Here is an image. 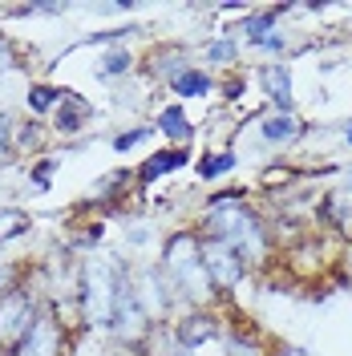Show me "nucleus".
Segmentation results:
<instances>
[{
    "label": "nucleus",
    "instance_id": "nucleus-1",
    "mask_svg": "<svg viewBox=\"0 0 352 356\" xmlns=\"http://www.w3.org/2000/svg\"><path fill=\"white\" fill-rule=\"evenodd\" d=\"M195 235L202 243H223L239 255L251 271H267L280 259V247L271 235V219L264 207L251 202H235V207H215V211H198L195 215Z\"/></svg>",
    "mask_w": 352,
    "mask_h": 356
},
{
    "label": "nucleus",
    "instance_id": "nucleus-2",
    "mask_svg": "<svg viewBox=\"0 0 352 356\" xmlns=\"http://www.w3.org/2000/svg\"><path fill=\"white\" fill-rule=\"evenodd\" d=\"M158 264L170 275L182 308H219V304H227L219 291H215V284H211V271H207L202 243H198L195 227L166 231L162 235V247H158Z\"/></svg>",
    "mask_w": 352,
    "mask_h": 356
},
{
    "label": "nucleus",
    "instance_id": "nucleus-3",
    "mask_svg": "<svg viewBox=\"0 0 352 356\" xmlns=\"http://www.w3.org/2000/svg\"><path fill=\"white\" fill-rule=\"evenodd\" d=\"M308 130H312V122L300 110L284 113V110H267V106H259V110H251L247 118H243L235 142H239V138H251V146H259V154H267V162H271V158L296 154V150L304 146Z\"/></svg>",
    "mask_w": 352,
    "mask_h": 356
},
{
    "label": "nucleus",
    "instance_id": "nucleus-4",
    "mask_svg": "<svg viewBox=\"0 0 352 356\" xmlns=\"http://www.w3.org/2000/svg\"><path fill=\"white\" fill-rule=\"evenodd\" d=\"M41 316H45V296L33 284V264H29V275H24L21 288L0 296V356L17 353L24 344V336L37 328Z\"/></svg>",
    "mask_w": 352,
    "mask_h": 356
},
{
    "label": "nucleus",
    "instance_id": "nucleus-5",
    "mask_svg": "<svg viewBox=\"0 0 352 356\" xmlns=\"http://www.w3.org/2000/svg\"><path fill=\"white\" fill-rule=\"evenodd\" d=\"M138 202H146V195L134 182V166H113V170L93 178V186H89V195L81 207L86 211H97L102 219H118V215L130 219Z\"/></svg>",
    "mask_w": 352,
    "mask_h": 356
},
{
    "label": "nucleus",
    "instance_id": "nucleus-6",
    "mask_svg": "<svg viewBox=\"0 0 352 356\" xmlns=\"http://www.w3.org/2000/svg\"><path fill=\"white\" fill-rule=\"evenodd\" d=\"M134 291H138L142 308H146V316L154 324H170L182 312V304L175 296V284H170V275L162 271L158 259H134Z\"/></svg>",
    "mask_w": 352,
    "mask_h": 356
},
{
    "label": "nucleus",
    "instance_id": "nucleus-7",
    "mask_svg": "<svg viewBox=\"0 0 352 356\" xmlns=\"http://www.w3.org/2000/svg\"><path fill=\"white\" fill-rule=\"evenodd\" d=\"M166 328H170L175 348H186V353L219 348L223 328H227V312H223V304L219 308H182Z\"/></svg>",
    "mask_w": 352,
    "mask_h": 356
},
{
    "label": "nucleus",
    "instance_id": "nucleus-8",
    "mask_svg": "<svg viewBox=\"0 0 352 356\" xmlns=\"http://www.w3.org/2000/svg\"><path fill=\"white\" fill-rule=\"evenodd\" d=\"M93 122H97V106H93V97H89L86 89L69 86L65 102H61V106L53 110V118H49V134H53V142L73 146V142H81L89 130H97Z\"/></svg>",
    "mask_w": 352,
    "mask_h": 356
},
{
    "label": "nucleus",
    "instance_id": "nucleus-9",
    "mask_svg": "<svg viewBox=\"0 0 352 356\" xmlns=\"http://www.w3.org/2000/svg\"><path fill=\"white\" fill-rule=\"evenodd\" d=\"M195 158H198V146H154L146 158L134 162V182L142 195H150L158 182L182 175V170H195Z\"/></svg>",
    "mask_w": 352,
    "mask_h": 356
},
{
    "label": "nucleus",
    "instance_id": "nucleus-10",
    "mask_svg": "<svg viewBox=\"0 0 352 356\" xmlns=\"http://www.w3.org/2000/svg\"><path fill=\"white\" fill-rule=\"evenodd\" d=\"M191 65H198V57L186 41H150L142 49V77L154 89H166L178 73H186Z\"/></svg>",
    "mask_w": 352,
    "mask_h": 356
},
{
    "label": "nucleus",
    "instance_id": "nucleus-11",
    "mask_svg": "<svg viewBox=\"0 0 352 356\" xmlns=\"http://www.w3.org/2000/svg\"><path fill=\"white\" fill-rule=\"evenodd\" d=\"M219 356H287L280 340L247 320L239 312H227V328H223V340H219Z\"/></svg>",
    "mask_w": 352,
    "mask_h": 356
},
{
    "label": "nucleus",
    "instance_id": "nucleus-12",
    "mask_svg": "<svg viewBox=\"0 0 352 356\" xmlns=\"http://www.w3.org/2000/svg\"><path fill=\"white\" fill-rule=\"evenodd\" d=\"M251 86L259 89V97H264L267 110H284V113L300 110L291 61H259V65L251 69Z\"/></svg>",
    "mask_w": 352,
    "mask_h": 356
},
{
    "label": "nucleus",
    "instance_id": "nucleus-13",
    "mask_svg": "<svg viewBox=\"0 0 352 356\" xmlns=\"http://www.w3.org/2000/svg\"><path fill=\"white\" fill-rule=\"evenodd\" d=\"M150 122H154L162 146H198V138H202V126L191 118V106H182V102H175V97L154 102Z\"/></svg>",
    "mask_w": 352,
    "mask_h": 356
},
{
    "label": "nucleus",
    "instance_id": "nucleus-14",
    "mask_svg": "<svg viewBox=\"0 0 352 356\" xmlns=\"http://www.w3.org/2000/svg\"><path fill=\"white\" fill-rule=\"evenodd\" d=\"M134 77H142V49H138V44H118V49H102V53H93L89 81L122 89V86H130Z\"/></svg>",
    "mask_w": 352,
    "mask_h": 356
},
{
    "label": "nucleus",
    "instance_id": "nucleus-15",
    "mask_svg": "<svg viewBox=\"0 0 352 356\" xmlns=\"http://www.w3.org/2000/svg\"><path fill=\"white\" fill-rule=\"evenodd\" d=\"M195 57H198V65L211 69L215 77L235 73V69H247V65H243L247 49H243V37L235 33V29H219V33H211V37L195 49Z\"/></svg>",
    "mask_w": 352,
    "mask_h": 356
},
{
    "label": "nucleus",
    "instance_id": "nucleus-16",
    "mask_svg": "<svg viewBox=\"0 0 352 356\" xmlns=\"http://www.w3.org/2000/svg\"><path fill=\"white\" fill-rule=\"evenodd\" d=\"M239 166H243L239 146H202L195 158V182L198 186L227 182L231 175H239Z\"/></svg>",
    "mask_w": 352,
    "mask_h": 356
},
{
    "label": "nucleus",
    "instance_id": "nucleus-17",
    "mask_svg": "<svg viewBox=\"0 0 352 356\" xmlns=\"http://www.w3.org/2000/svg\"><path fill=\"white\" fill-rule=\"evenodd\" d=\"M65 93H69V86L65 81H53V77H29V86H24V93H21V110H24V118H37V122H49L53 118V110L65 102Z\"/></svg>",
    "mask_w": 352,
    "mask_h": 356
},
{
    "label": "nucleus",
    "instance_id": "nucleus-18",
    "mask_svg": "<svg viewBox=\"0 0 352 356\" xmlns=\"http://www.w3.org/2000/svg\"><path fill=\"white\" fill-rule=\"evenodd\" d=\"M162 93H166V97H175V102H182V106L211 102V97H219V77H215L211 69H202V65H191L186 73H178Z\"/></svg>",
    "mask_w": 352,
    "mask_h": 356
},
{
    "label": "nucleus",
    "instance_id": "nucleus-19",
    "mask_svg": "<svg viewBox=\"0 0 352 356\" xmlns=\"http://www.w3.org/2000/svg\"><path fill=\"white\" fill-rule=\"evenodd\" d=\"M53 150V134H49V122H37V118H24L17 122V138H13V154L24 158V162H33V158H41Z\"/></svg>",
    "mask_w": 352,
    "mask_h": 356
},
{
    "label": "nucleus",
    "instance_id": "nucleus-20",
    "mask_svg": "<svg viewBox=\"0 0 352 356\" xmlns=\"http://www.w3.org/2000/svg\"><path fill=\"white\" fill-rule=\"evenodd\" d=\"M154 247H162V235H158L154 219H146V215H130V219L122 222V251L150 259L146 251H154Z\"/></svg>",
    "mask_w": 352,
    "mask_h": 356
},
{
    "label": "nucleus",
    "instance_id": "nucleus-21",
    "mask_svg": "<svg viewBox=\"0 0 352 356\" xmlns=\"http://www.w3.org/2000/svg\"><path fill=\"white\" fill-rule=\"evenodd\" d=\"M150 142H158V130L154 122L146 118V122H130V126H118V130L110 134V150L118 158H130L138 154L142 146H150Z\"/></svg>",
    "mask_w": 352,
    "mask_h": 356
},
{
    "label": "nucleus",
    "instance_id": "nucleus-22",
    "mask_svg": "<svg viewBox=\"0 0 352 356\" xmlns=\"http://www.w3.org/2000/svg\"><path fill=\"white\" fill-rule=\"evenodd\" d=\"M33 227H37V219L24 211V207H17V202H0V251L8 243H21L24 235H33Z\"/></svg>",
    "mask_w": 352,
    "mask_h": 356
},
{
    "label": "nucleus",
    "instance_id": "nucleus-23",
    "mask_svg": "<svg viewBox=\"0 0 352 356\" xmlns=\"http://www.w3.org/2000/svg\"><path fill=\"white\" fill-rule=\"evenodd\" d=\"M61 175V154H41V158H33L29 166H24V186L33 191V195H49L53 191V178Z\"/></svg>",
    "mask_w": 352,
    "mask_h": 356
},
{
    "label": "nucleus",
    "instance_id": "nucleus-24",
    "mask_svg": "<svg viewBox=\"0 0 352 356\" xmlns=\"http://www.w3.org/2000/svg\"><path fill=\"white\" fill-rule=\"evenodd\" d=\"M247 89H255L251 86V69H235V73H223L219 77V97H223V110H239L243 106V97H247Z\"/></svg>",
    "mask_w": 352,
    "mask_h": 356
},
{
    "label": "nucleus",
    "instance_id": "nucleus-25",
    "mask_svg": "<svg viewBox=\"0 0 352 356\" xmlns=\"http://www.w3.org/2000/svg\"><path fill=\"white\" fill-rule=\"evenodd\" d=\"M255 186H223V191H207L202 202H198V211H215V207H235V202H251Z\"/></svg>",
    "mask_w": 352,
    "mask_h": 356
},
{
    "label": "nucleus",
    "instance_id": "nucleus-26",
    "mask_svg": "<svg viewBox=\"0 0 352 356\" xmlns=\"http://www.w3.org/2000/svg\"><path fill=\"white\" fill-rule=\"evenodd\" d=\"M24 275H29V264L24 259H13V255H0V296H8L13 288H21Z\"/></svg>",
    "mask_w": 352,
    "mask_h": 356
},
{
    "label": "nucleus",
    "instance_id": "nucleus-27",
    "mask_svg": "<svg viewBox=\"0 0 352 356\" xmlns=\"http://www.w3.org/2000/svg\"><path fill=\"white\" fill-rule=\"evenodd\" d=\"M17 122H21V113H13V110H4L0 106V166L4 162H13V138H17Z\"/></svg>",
    "mask_w": 352,
    "mask_h": 356
},
{
    "label": "nucleus",
    "instance_id": "nucleus-28",
    "mask_svg": "<svg viewBox=\"0 0 352 356\" xmlns=\"http://www.w3.org/2000/svg\"><path fill=\"white\" fill-rule=\"evenodd\" d=\"M336 146H340L344 154H352V118L336 122Z\"/></svg>",
    "mask_w": 352,
    "mask_h": 356
},
{
    "label": "nucleus",
    "instance_id": "nucleus-29",
    "mask_svg": "<svg viewBox=\"0 0 352 356\" xmlns=\"http://www.w3.org/2000/svg\"><path fill=\"white\" fill-rule=\"evenodd\" d=\"M170 356H202V353H186V348H175Z\"/></svg>",
    "mask_w": 352,
    "mask_h": 356
},
{
    "label": "nucleus",
    "instance_id": "nucleus-30",
    "mask_svg": "<svg viewBox=\"0 0 352 356\" xmlns=\"http://www.w3.org/2000/svg\"><path fill=\"white\" fill-rule=\"evenodd\" d=\"M0 37H4V29H0Z\"/></svg>",
    "mask_w": 352,
    "mask_h": 356
}]
</instances>
